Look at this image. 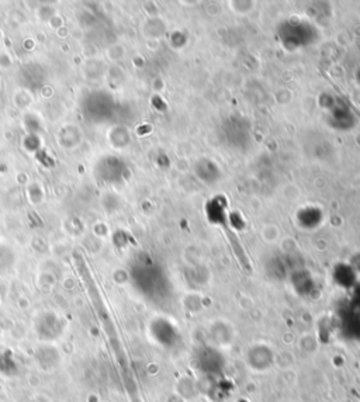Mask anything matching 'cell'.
<instances>
[{"label": "cell", "instance_id": "6da1fadb", "mask_svg": "<svg viewBox=\"0 0 360 402\" xmlns=\"http://www.w3.org/2000/svg\"><path fill=\"white\" fill-rule=\"evenodd\" d=\"M279 36L283 45L290 51H294L297 48L307 47L308 44L312 43L315 36V28L310 23L301 20L288 21L280 28Z\"/></svg>", "mask_w": 360, "mask_h": 402}]
</instances>
